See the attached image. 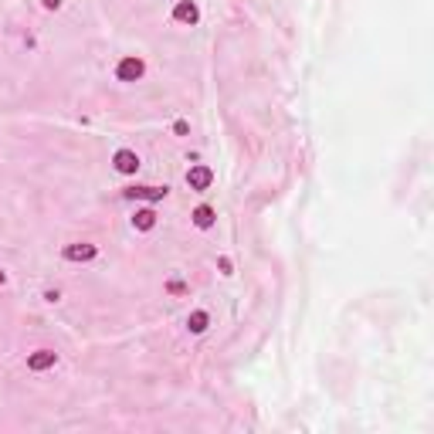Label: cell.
I'll list each match as a JSON object with an SVG mask.
<instances>
[{"label":"cell","instance_id":"12","mask_svg":"<svg viewBox=\"0 0 434 434\" xmlns=\"http://www.w3.org/2000/svg\"><path fill=\"white\" fill-rule=\"evenodd\" d=\"M173 132H177V136H187V132H190L187 119H177V122H173Z\"/></svg>","mask_w":434,"mask_h":434},{"label":"cell","instance_id":"7","mask_svg":"<svg viewBox=\"0 0 434 434\" xmlns=\"http://www.w3.org/2000/svg\"><path fill=\"white\" fill-rule=\"evenodd\" d=\"M58 363V353L55 350H34V353H28V370L31 373H44V370H51Z\"/></svg>","mask_w":434,"mask_h":434},{"label":"cell","instance_id":"15","mask_svg":"<svg viewBox=\"0 0 434 434\" xmlns=\"http://www.w3.org/2000/svg\"><path fill=\"white\" fill-rule=\"evenodd\" d=\"M41 7H44V10H58V7H61V0H41Z\"/></svg>","mask_w":434,"mask_h":434},{"label":"cell","instance_id":"10","mask_svg":"<svg viewBox=\"0 0 434 434\" xmlns=\"http://www.w3.org/2000/svg\"><path fill=\"white\" fill-rule=\"evenodd\" d=\"M207 326H210V316H207L204 309H194V313L187 316V329H190L194 336H204V333H207Z\"/></svg>","mask_w":434,"mask_h":434},{"label":"cell","instance_id":"5","mask_svg":"<svg viewBox=\"0 0 434 434\" xmlns=\"http://www.w3.org/2000/svg\"><path fill=\"white\" fill-rule=\"evenodd\" d=\"M210 184H214V170H210V166L197 163V166L187 170V187H190V190L204 194V190H210Z\"/></svg>","mask_w":434,"mask_h":434},{"label":"cell","instance_id":"2","mask_svg":"<svg viewBox=\"0 0 434 434\" xmlns=\"http://www.w3.org/2000/svg\"><path fill=\"white\" fill-rule=\"evenodd\" d=\"M146 75V61L143 58H136V55H129V58H122L116 65V79L126 81V85H132V81H139Z\"/></svg>","mask_w":434,"mask_h":434},{"label":"cell","instance_id":"11","mask_svg":"<svg viewBox=\"0 0 434 434\" xmlns=\"http://www.w3.org/2000/svg\"><path fill=\"white\" fill-rule=\"evenodd\" d=\"M166 292H170V295H184V292H187V282L173 278V282H166Z\"/></svg>","mask_w":434,"mask_h":434},{"label":"cell","instance_id":"13","mask_svg":"<svg viewBox=\"0 0 434 434\" xmlns=\"http://www.w3.org/2000/svg\"><path fill=\"white\" fill-rule=\"evenodd\" d=\"M217 268H221V275H231V272H235L231 258H217Z\"/></svg>","mask_w":434,"mask_h":434},{"label":"cell","instance_id":"16","mask_svg":"<svg viewBox=\"0 0 434 434\" xmlns=\"http://www.w3.org/2000/svg\"><path fill=\"white\" fill-rule=\"evenodd\" d=\"M3 282H7V272H3V268H0V285H3Z\"/></svg>","mask_w":434,"mask_h":434},{"label":"cell","instance_id":"6","mask_svg":"<svg viewBox=\"0 0 434 434\" xmlns=\"http://www.w3.org/2000/svg\"><path fill=\"white\" fill-rule=\"evenodd\" d=\"M173 21L194 28V24L200 21V7L194 3V0H177V3H173Z\"/></svg>","mask_w":434,"mask_h":434},{"label":"cell","instance_id":"9","mask_svg":"<svg viewBox=\"0 0 434 434\" xmlns=\"http://www.w3.org/2000/svg\"><path fill=\"white\" fill-rule=\"evenodd\" d=\"M190 217H194V224H197L200 231H210V228H214V221H217V214H214V207H210V204L194 207V214H190Z\"/></svg>","mask_w":434,"mask_h":434},{"label":"cell","instance_id":"1","mask_svg":"<svg viewBox=\"0 0 434 434\" xmlns=\"http://www.w3.org/2000/svg\"><path fill=\"white\" fill-rule=\"evenodd\" d=\"M170 194V187L163 184V187H150V184H136V187H126L122 190V197L126 200H143V204H157V200H166Z\"/></svg>","mask_w":434,"mask_h":434},{"label":"cell","instance_id":"4","mask_svg":"<svg viewBox=\"0 0 434 434\" xmlns=\"http://www.w3.org/2000/svg\"><path fill=\"white\" fill-rule=\"evenodd\" d=\"M139 166H143V163H139V157H136V150H126V146H122V150H116V153H112V170H116V173H122V177H132V173H139Z\"/></svg>","mask_w":434,"mask_h":434},{"label":"cell","instance_id":"14","mask_svg":"<svg viewBox=\"0 0 434 434\" xmlns=\"http://www.w3.org/2000/svg\"><path fill=\"white\" fill-rule=\"evenodd\" d=\"M44 299H48V302H58V299H61V292H58V288H48V292H44Z\"/></svg>","mask_w":434,"mask_h":434},{"label":"cell","instance_id":"8","mask_svg":"<svg viewBox=\"0 0 434 434\" xmlns=\"http://www.w3.org/2000/svg\"><path fill=\"white\" fill-rule=\"evenodd\" d=\"M132 228L143 231V235L153 231V228H157V210H153V207H139V210L132 214Z\"/></svg>","mask_w":434,"mask_h":434},{"label":"cell","instance_id":"3","mask_svg":"<svg viewBox=\"0 0 434 434\" xmlns=\"http://www.w3.org/2000/svg\"><path fill=\"white\" fill-rule=\"evenodd\" d=\"M61 258L65 262H95L99 258V248L92 241H75V244H65L61 248Z\"/></svg>","mask_w":434,"mask_h":434}]
</instances>
